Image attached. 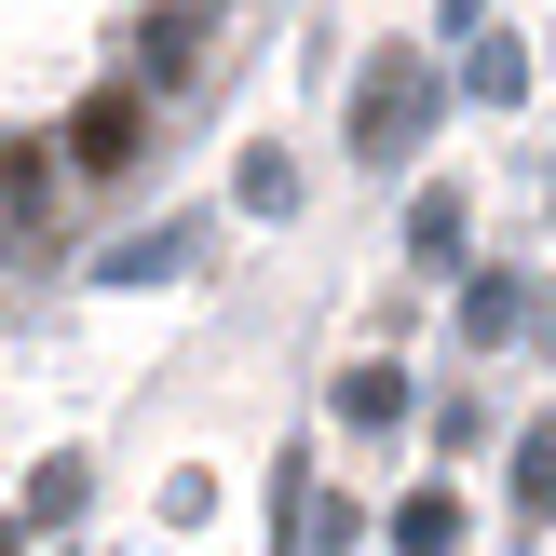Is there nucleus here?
<instances>
[{
  "label": "nucleus",
  "instance_id": "1",
  "mask_svg": "<svg viewBox=\"0 0 556 556\" xmlns=\"http://www.w3.org/2000/svg\"><path fill=\"white\" fill-rule=\"evenodd\" d=\"M421 136H434V68H421V54H380V68L353 81V150H367V163H407Z\"/></svg>",
  "mask_w": 556,
  "mask_h": 556
},
{
  "label": "nucleus",
  "instance_id": "13",
  "mask_svg": "<svg viewBox=\"0 0 556 556\" xmlns=\"http://www.w3.org/2000/svg\"><path fill=\"white\" fill-rule=\"evenodd\" d=\"M0 556H27V543H14V530H0Z\"/></svg>",
  "mask_w": 556,
  "mask_h": 556
},
{
  "label": "nucleus",
  "instance_id": "8",
  "mask_svg": "<svg viewBox=\"0 0 556 556\" xmlns=\"http://www.w3.org/2000/svg\"><path fill=\"white\" fill-rule=\"evenodd\" d=\"M462 81H476V109H516V96H530V54H516V41H489V27H476V54H462Z\"/></svg>",
  "mask_w": 556,
  "mask_h": 556
},
{
  "label": "nucleus",
  "instance_id": "11",
  "mask_svg": "<svg viewBox=\"0 0 556 556\" xmlns=\"http://www.w3.org/2000/svg\"><path fill=\"white\" fill-rule=\"evenodd\" d=\"M286 204H299V177H286L271 150H244V217H286Z\"/></svg>",
  "mask_w": 556,
  "mask_h": 556
},
{
  "label": "nucleus",
  "instance_id": "5",
  "mask_svg": "<svg viewBox=\"0 0 556 556\" xmlns=\"http://www.w3.org/2000/svg\"><path fill=\"white\" fill-rule=\"evenodd\" d=\"M407 407H421V394H407V367H340V421H353V434H394Z\"/></svg>",
  "mask_w": 556,
  "mask_h": 556
},
{
  "label": "nucleus",
  "instance_id": "4",
  "mask_svg": "<svg viewBox=\"0 0 556 556\" xmlns=\"http://www.w3.org/2000/svg\"><path fill=\"white\" fill-rule=\"evenodd\" d=\"M190 244H204V231H190V217H163V231L109 244V258H96V286H163V271H190Z\"/></svg>",
  "mask_w": 556,
  "mask_h": 556
},
{
  "label": "nucleus",
  "instance_id": "2",
  "mask_svg": "<svg viewBox=\"0 0 556 556\" xmlns=\"http://www.w3.org/2000/svg\"><path fill=\"white\" fill-rule=\"evenodd\" d=\"M136 123H150V81H109V96H81L68 163H81V177H123V163H136Z\"/></svg>",
  "mask_w": 556,
  "mask_h": 556
},
{
  "label": "nucleus",
  "instance_id": "12",
  "mask_svg": "<svg viewBox=\"0 0 556 556\" xmlns=\"http://www.w3.org/2000/svg\"><path fill=\"white\" fill-rule=\"evenodd\" d=\"M27 516H81V462H41L27 476Z\"/></svg>",
  "mask_w": 556,
  "mask_h": 556
},
{
  "label": "nucleus",
  "instance_id": "3",
  "mask_svg": "<svg viewBox=\"0 0 556 556\" xmlns=\"http://www.w3.org/2000/svg\"><path fill=\"white\" fill-rule=\"evenodd\" d=\"M190 68H204V0H163L150 41H136V81H150V96H177Z\"/></svg>",
  "mask_w": 556,
  "mask_h": 556
},
{
  "label": "nucleus",
  "instance_id": "10",
  "mask_svg": "<svg viewBox=\"0 0 556 556\" xmlns=\"http://www.w3.org/2000/svg\"><path fill=\"white\" fill-rule=\"evenodd\" d=\"M516 516H556V421L516 434Z\"/></svg>",
  "mask_w": 556,
  "mask_h": 556
},
{
  "label": "nucleus",
  "instance_id": "9",
  "mask_svg": "<svg viewBox=\"0 0 556 556\" xmlns=\"http://www.w3.org/2000/svg\"><path fill=\"white\" fill-rule=\"evenodd\" d=\"M516 326H530V286H503V271L462 286V340H516Z\"/></svg>",
  "mask_w": 556,
  "mask_h": 556
},
{
  "label": "nucleus",
  "instance_id": "6",
  "mask_svg": "<svg viewBox=\"0 0 556 556\" xmlns=\"http://www.w3.org/2000/svg\"><path fill=\"white\" fill-rule=\"evenodd\" d=\"M394 556H462V489H407L394 503Z\"/></svg>",
  "mask_w": 556,
  "mask_h": 556
},
{
  "label": "nucleus",
  "instance_id": "7",
  "mask_svg": "<svg viewBox=\"0 0 556 556\" xmlns=\"http://www.w3.org/2000/svg\"><path fill=\"white\" fill-rule=\"evenodd\" d=\"M462 231H476V204H462V190H421V204H407V258H421V271H448Z\"/></svg>",
  "mask_w": 556,
  "mask_h": 556
}]
</instances>
